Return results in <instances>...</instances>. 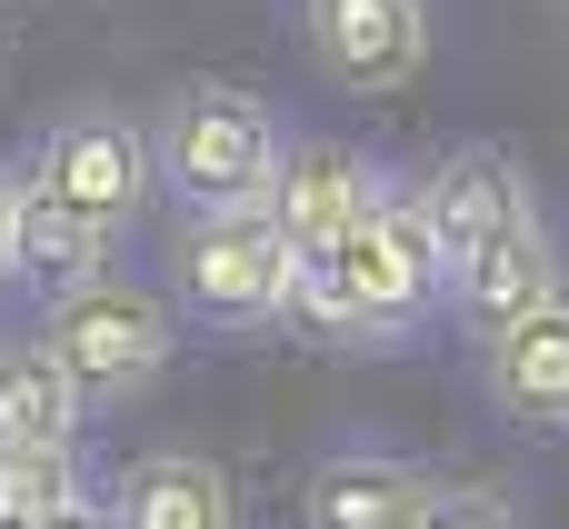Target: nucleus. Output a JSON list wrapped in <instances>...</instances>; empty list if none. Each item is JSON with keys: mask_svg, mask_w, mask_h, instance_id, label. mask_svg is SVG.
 <instances>
[{"mask_svg": "<svg viewBox=\"0 0 569 529\" xmlns=\"http://www.w3.org/2000/svg\"><path fill=\"white\" fill-rule=\"evenodd\" d=\"M140 200H150V140L120 110L60 120L20 170V270H40V280L100 270L110 240L140 220Z\"/></svg>", "mask_w": 569, "mask_h": 529, "instance_id": "f257e3e1", "label": "nucleus"}, {"mask_svg": "<svg viewBox=\"0 0 569 529\" xmlns=\"http://www.w3.org/2000/svg\"><path fill=\"white\" fill-rule=\"evenodd\" d=\"M440 290H450V270H440V250H430V230H420L410 190H390L370 220H350L330 250H310V260H300V290H290V310H280V320H310L320 340L380 350V340H400L410 320H430V300H440Z\"/></svg>", "mask_w": 569, "mask_h": 529, "instance_id": "f03ea898", "label": "nucleus"}, {"mask_svg": "<svg viewBox=\"0 0 569 529\" xmlns=\"http://www.w3.org/2000/svg\"><path fill=\"white\" fill-rule=\"evenodd\" d=\"M40 350L60 360V380L80 390V410L90 400L120 410V400H140L170 370V310L140 280H120V270H80V280H60V300L40 320Z\"/></svg>", "mask_w": 569, "mask_h": 529, "instance_id": "7ed1b4c3", "label": "nucleus"}, {"mask_svg": "<svg viewBox=\"0 0 569 529\" xmlns=\"http://www.w3.org/2000/svg\"><path fill=\"white\" fill-rule=\"evenodd\" d=\"M280 170V120L260 90L240 80H190L170 110H160V140H150V180H170L190 210H230V200H260Z\"/></svg>", "mask_w": 569, "mask_h": 529, "instance_id": "20e7f679", "label": "nucleus"}, {"mask_svg": "<svg viewBox=\"0 0 569 529\" xmlns=\"http://www.w3.org/2000/svg\"><path fill=\"white\" fill-rule=\"evenodd\" d=\"M170 270H180L190 320H220V330H260V320H280V310H290V290H300V250L280 240V220H270L260 200L190 210V220H180Z\"/></svg>", "mask_w": 569, "mask_h": 529, "instance_id": "39448f33", "label": "nucleus"}, {"mask_svg": "<svg viewBox=\"0 0 569 529\" xmlns=\"http://www.w3.org/2000/svg\"><path fill=\"white\" fill-rule=\"evenodd\" d=\"M390 200V180H380V160L370 150H350V140H280V170H270V190H260V210L280 220V240L310 260V250H330L350 220H370Z\"/></svg>", "mask_w": 569, "mask_h": 529, "instance_id": "423d86ee", "label": "nucleus"}, {"mask_svg": "<svg viewBox=\"0 0 569 529\" xmlns=\"http://www.w3.org/2000/svg\"><path fill=\"white\" fill-rule=\"evenodd\" d=\"M300 30L340 90H400L430 60V0H310Z\"/></svg>", "mask_w": 569, "mask_h": 529, "instance_id": "0eeeda50", "label": "nucleus"}, {"mask_svg": "<svg viewBox=\"0 0 569 529\" xmlns=\"http://www.w3.org/2000/svg\"><path fill=\"white\" fill-rule=\"evenodd\" d=\"M410 210H420V230H430L440 270H460L490 230H510V220H520V210H540V200H530V180L510 170V150L460 140V150H440V160H430V180L410 190Z\"/></svg>", "mask_w": 569, "mask_h": 529, "instance_id": "6e6552de", "label": "nucleus"}, {"mask_svg": "<svg viewBox=\"0 0 569 529\" xmlns=\"http://www.w3.org/2000/svg\"><path fill=\"white\" fill-rule=\"evenodd\" d=\"M450 300H460V320H470L480 340L510 330V320H530L540 300H560V240H550V220L520 210L510 230H490V240L450 270Z\"/></svg>", "mask_w": 569, "mask_h": 529, "instance_id": "1a4fd4ad", "label": "nucleus"}, {"mask_svg": "<svg viewBox=\"0 0 569 529\" xmlns=\"http://www.w3.org/2000/svg\"><path fill=\"white\" fill-rule=\"evenodd\" d=\"M490 400L520 430H569V300H540L530 320L490 330Z\"/></svg>", "mask_w": 569, "mask_h": 529, "instance_id": "9d476101", "label": "nucleus"}, {"mask_svg": "<svg viewBox=\"0 0 569 529\" xmlns=\"http://www.w3.org/2000/svg\"><path fill=\"white\" fill-rule=\"evenodd\" d=\"M110 529H240V490H230V470L200 460V450H150V460L120 470Z\"/></svg>", "mask_w": 569, "mask_h": 529, "instance_id": "9b49d317", "label": "nucleus"}, {"mask_svg": "<svg viewBox=\"0 0 569 529\" xmlns=\"http://www.w3.org/2000/svg\"><path fill=\"white\" fill-rule=\"evenodd\" d=\"M430 500H440L430 470H410L390 450H340L310 480V529H420Z\"/></svg>", "mask_w": 569, "mask_h": 529, "instance_id": "f8f14e48", "label": "nucleus"}, {"mask_svg": "<svg viewBox=\"0 0 569 529\" xmlns=\"http://www.w3.org/2000/svg\"><path fill=\"white\" fill-rule=\"evenodd\" d=\"M80 430V390L60 380V360L40 340H0V450H70Z\"/></svg>", "mask_w": 569, "mask_h": 529, "instance_id": "ddd939ff", "label": "nucleus"}, {"mask_svg": "<svg viewBox=\"0 0 569 529\" xmlns=\"http://www.w3.org/2000/svg\"><path fill=\"white\" fill-rule=\"evenodd\" d=\"M70 500H90L70 450H0V529H40Z\"/></svg>", "mask_w": 569, "mask_h": 529, "instance_id": "4468645a", "label": "nucleus"}, {"mask_svg": "<svg viewBox=\"0 0 569 529\" xmlns=\"http://www.w3.org/2000/svg\"><path fill=\"white\" fill-rule=\"evenodd\" d=\"M420 529H520L500 500H480V490H440L430 510H420Z\"/></svg>", "mask_w": 569, "mask_h": 529, "instance_id": "2eb2a0df", "label": "nucleus"}, {"mask_svg": "<svg viewBox=\"0 0 569 529\" xmlns=\"http://www.w3.org/2000/svg\"><path fill=\"white\" fill-rule=\"evenodd\" d=\"M20 270V170H0V280Z\"/></svg>", "mask_w": 569, "mask_h": 529, "instance_id": "dca6fc26", "label": "nucleus"}, {"mask_svg": "<svg viewBox=\"0 0 569 529\" xmlns=\"http://www.w3.org/2000/svg\"><path fill=\"white\" fill-rule=\"evenodd\" d=\"M40 529H110V510H100V500H70V510H50Z\"/></svg>", "mask_w": 569, "mask_h": 529, "instance_id": "f3484780", "label": "nucleus"}]
</instances>
